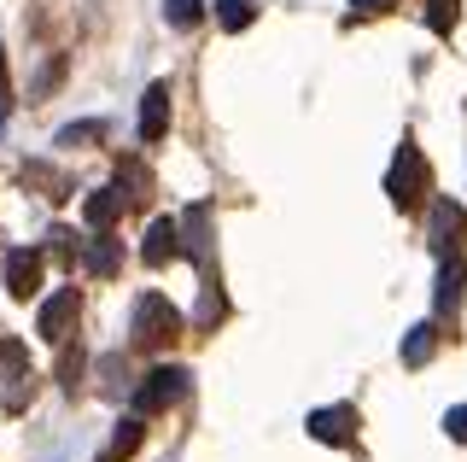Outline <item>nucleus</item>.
<instances>
[{"mask_svg": "<svg viewBox=\"0 0 467 462\" xmlns=\"http://www.w3.org/2000/svg\"><path fill=\"white\" fill-rule=\"evenodd\" d=\"M444 433H450L456 445H467V404H456V410L444 415Z\"/></svg>", "mask_w": 467, "mask_h": 462, "instance_id": "nucleus-20", "label": "nucleus"}, {"mask_svg": "<svg viewBox=\"0 0 467 462\" xmlns=\"http://www.w3.org/2000/svg\"><path fill=\"white\" fill-rule=\"evenodd\" d=\"M216 316H223V293L211 287V293H204V305H199V322H216Z\"/></svg>", "mask_w": 467, "mask_h": 462, "instance_id": "nucleus-23", "label": "nucleus"}, {"mask_svg": "<svg viewBox=\"0 0 467 462\" xmlns=\"http://www.w3.org/2000/svg\"><path fill=\"white\" fill-rule=\"evenodd\" d=\"M310 439H321V445H350L357 439V410L350 404H327V410H310Z\"/></svg>", "mask_w": 467, "mask_h": 462, "instance_id": "nucleus-6", "label": "nucleus"}, {"mask_svg": "<svg viewBox=\"0 0 467 462\" xmlns=\"http://www.w3.org/2000/svg\"><path fill=\"white\" fill-rule=\"evenodd\" d=\"M77 305H82V299H77V287H58V293L47 299V305L36 310V334L58 345V340L70 334V322H77Z\"/></svg>", "mask_w": 467, "mask_h": 462, "instance_id": "nucleus-5", "label": "nucleus"}, {"mask_svg": "<svg viewBox=\"0 0 467 462\" xmlns=\"http://www.w3.org/2000/svg\"><path fill=\"white\" fill-rule=\"evenodd\" d=\"M164 18L175 24V30H193V24L204 18V0H164Z\"/></svg>", "mask_w": 467, "mask_h": 462, "instance_id": "nucleus-18", "label": "nucleus"}, {"mask_svg": "<svg viewBox=\"0 0 467 462\" xmlns=\"http://www.w3.org/2000/svg\"><path fill=\"white\" fill-rule=\"evenodd\" d=\"M140 439H146V427H140V415H129V422H123V427H117V433H111V451H106V457H99V462H123V457H135V451H140Z\"/></svg>", "mask_w": 467, "mask_h": 462, "instance_id": "nucleus-14", "label": "nucleus"}, {"mask_svg": "<svg viewBox=\"0 0 467 462\" xmlns=\"http://www.w3.org/2000/svg\"><path fill=\"white\" fill-rule=\"evenodd\" d=\"M82 264L94 269V276H111V269H117V240L94 235V240H88V252H82Z\"/></svg>", "mask_w": 467, "mask_h": 462, "instance_id": "nucleus-16", "label": "nucleus"}, {"mask_svg": "<svg viewBox=\"0 0 467 462\" xmlns=\"http://www.w3.org/2000/svg\"><path fill=\"white\" fill-rule=\"evenodd\" d=\"M187 393V369H175V363H158L146 381L135 386V415H152V410H170L175 398Z\"/></svg>", "mask_w": 467, "mask_h": 462, "instance_id": "nucleus-3", "label": "nucleus"}, {"mask_svg": "<svg viewBox=\"0 0 467 462\" xmlns=\"http://www.w3.org/2000/svg\"><path fill=\"white\" fill-rule=\"evenodd\" d=\"M117 194H123V199H146V194H152V170H146L140 158H123V164H117Z\"/></svg>", "mask_w": 467, "mask_h": 462, "instance_id": "nucleus-13", "label": "nucleus"}, {"mask_svg": "<svg viewBox=\"0 0 467 462\" xmlns=\"http://www.w3.org/2000/svg\"><path fill=\"white\" fill-rule=\"evenodd\" d=\"M117 216H123V194H117V187H94V194L82 199V223L94 228V235H106Z\"/></svg>", "mask_w": 467, "mask_h": 462, "instance_id": "nucleus-10", "label": "nucleus"}, {"mask_svg": "<svg viewBox=\"0 0 467 462\" xmlns=\"http://www.w3.org/2000/svg\"><path fill=\"white\" fill-rule=\"evenodd\" d=\"M170 135V82H152V89L140 94V141L152 147V141Z\"/></svg>", "mask_w": 467, "mask_h": 462, "instance_id": "nucleus-7", "label": "nucleus"}, {"mask_svg": "<svg viewBox=\"0 0 467 462\" xmlns=\"http://www.w3.org/2000/svg\"><path fill=\"white\" fill-rule=\"evenodd\" d=\"M432 352H438V328H432V322H415V328L403 334V363L420 369V363H432Z\"/></svg>", "mask_w": 467, "mask_h": 462, "instance_id": "nucleus-11", "label": "nucleus"}, {"mask_svg": "<svg viewBox=\"0 0 467 462\" xmlns=\"http://www.w3.org/2000/svg\"><path fill=\"white\" fill-rule=\"evenodd\" d=\"M357 12H386V6H398V0H350Z\"/></svg>", "mask_w": 467, "mask_h": 462, "instance_id": "nucleus-24", "label": "nucleus"}, {"mask_svg": "<svg viewBox=\"0 0 467 462\" xmlns=\"http://www.w3.org/2000/svg\"><path fill=\"white\" fill-rule=\"evenodd\" d=\"M462 281H467L462 257H444V269H438V293H432V305H438V310H456V305H462Z\"/></svg>", "mask_w": 467, "mask_h": 462, "instance_id": "nucleus-12", "label": "nucleus"}, {"mask_svg": "<svg viewBox=\"0 0 467 462\" xmlns=\"http://www.w3.org/2000/svg\"><path fill=\"white\" fill-rule=\"evenodd\" d=\"M12 111V82H6V47H0V123H6Z\"/></svg>", "mask_w": 467, "mask_h": 462, "instance_id": "nucleus-22", "label": "nucleus"}, {"mask_svg": "<svg viewBox=\"0 0 467 462\" xmlns=\"http://www.w3.org/2000/svg\"><path fill=\"white\" fill-rule=\"evenodd\" d=\"M427 187H432V176H427V158H420V147H398V158H391V176H386V194H391V205L398 211H415L420 199H427Z\"/></svg>", "mask_w": 467, "mask_h": 462, "instance_id": "nucleus-2", "label": "nucleus"}, {"mask_svg": "<svg viewBox=\"0 0 467 462\" xmlns=\"http://www.w3.org/2000/svg\"><path fill=\"white\" fill-rule=\"evenodd\" d=\"M36 281H41V252H29V247L6 252V293L12 299H29V293H36Z\"/></svg>", "mask_w": 467, "mask_h": 462, "instance_id": "nucleus-9", "label": "nucleus"}, {"mask_svg": "<svg viewBox=\"0 0 467 462\" xmlns=\"http://www.w3.org/2000/svg\"><path fill=\"white\" fill-rule=\"evenodd\" d=\"M58 374H65V393H77V381H82V352H77V357H70V352L58 357Z\"/></svg>", "mask_w": 467, "mask_h": 462, "instance_id": "nucleus-21", "label": "nucleus"}, {"mask_svg": "<svg viewBox=\"0 0 467 462\" xmlns=\"http://www.w3.org/2000/svg\"><path fill=\"white\" fill-rule=\"evenodd\" d=\"M462 18V0H427V30L432 36H450Z\"/></svg>", "mask_w": 467, "mask_h": 462, "instance_id": "nucleus-17", "label": "nucleus"}, {"mask_svg": "<svg viewBox=\"0 0 467 462\" xmlns=\"http://www.w3.org/2000/svg\"><path fill=\"white\" fill-rule=\"evenodd\" d=\"M129 334H135V345H164V340H175L182 334V310L170 305L164 293H140L135 299V316H129Z\"/></svg>", "mask_w": 467, "mask_h": 462, "instance_id": "nucleus-1", "label": "nucleus"}, {"mask_svg": "<svg viewBox=\"0 0 467 462\" xmlns=\"http://www.w3.org/2000/svg\"><path fill=\"white\" fill-rule=\"evenodd\" d=\"M427 235H432V247L444 252V257H456L462 240H467V211L456 205V199H438L432 216H427Z\"/></svg>", "mask_w": 467, "mask_h": 462, "instance_id": "nucleus-4", "label": "nucleus"}, {"mask_svg": "<svg viewBox=\"0 0 467 462\" xmlns=\"http://www.w3.org/2000/svg\"><path fill=\"white\" fill-rule=\"evenodd\" d=\"M106 135V123H70V129H58V147H77V141H99Z\"/></svg>", "mask_w": 467, "mask_h": 462, "instance_id": "nucleus-19", "label": "nucleus"}, {"mask_svg": "<svg viewBox=\"0 0 467 462\" xmlns=\"http://www.w3.org/2000/svg\"><path fill=\"white\" fill-rule=\"evenodd\" d=\"M252 18H257V6H252V0H216V24H223L228 36L252 30Z\"/></svg>", "mask_w": 467, "mask_h": 462, "instance_id": "nucleus-15", "label": "nucleus"}, {"mask_svg": "<svg viewBox=\"0 0 467 462\" xmlns=\"http://www.w3.org/2000/svg\"><path fill=\"white\" fill-rule=\"evenodd\" d=\"M140 257L152 269H164L170 257H182V228H175V216H158L152 228H146V247H140Z\"/></svg>", "mask_w": 467, "mask_h": 462, "instance_id": "nucleus-8", "label": "nucleus"}]
</instances>
